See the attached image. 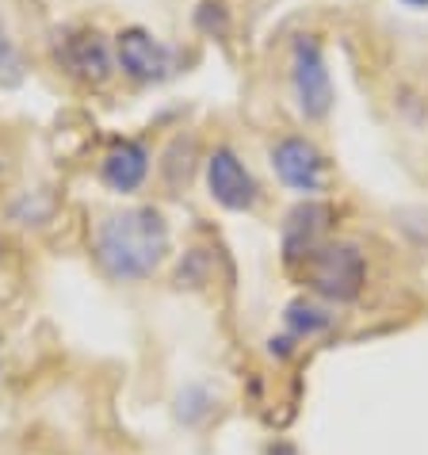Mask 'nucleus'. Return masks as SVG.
<instances>
[{"label":"nucleus","instance_id":"nucleus-1","mask_svg":"<svg viewBox=\"0 0 428 455\" xmlns=\"http://www.w3.org/2000/svg\"><path fill=\"white\" fill-rule=\"evenodd\" d=\"M172 249L169 222L157 207L111 211L92 226V260L115 283L149 280Z\"/></svg>","mask_w":428,"mask_h":455},{"label":"nucleus","instance_id":"nucleus-2","mask_svg":"<svg viewBox=\"0 0 428 455\" xmlns=\"http://www.w3.org/2000/svg\"><path fill=\"white\" fill-rule=\"evenodd\" d=\"M313 295L341 307V302H356L368 283V257L356 242H325L302 257L291 268Z\"/></svg>","mask_w":428,"mask_h":455},{"label":"nucleus","instance_id":"nucleus-3","mask_svg":"<svg viewBox=\"0 0 428 455\" xmlns=\"http://www.w3.org/2000/svg\"><path fill=\"white\" fill-rule=\"evenodd\" d=\"M291 96H295L298 116L306 123L329 119V111L337 104L321 39L318 35H310V31H302V35L291 39Z\"/></svg>","mask_w":428,"mask_h":455},{"label":"nucleus","instance_id":"nucleus-4","mask_svg":"<svg viewBox=\"0 0 428 455\" xmlns=\"http://www.w3.org/2000/svg\"><path fill=\"white\" fill-rule=\"evenodd\" d=\"M54 58L73 81H81L88 88H104L119 69L115 66V43H107V35L96 31V28L61 31L58 43H54Z\"/></svg>","mask_w":428,"mask_h":455},{"label":"nucleus","instance_id":"nucleus-5","mask_svg":"<svg viewBox=\"0 0 428 455\" xmlns=\"http://www.w3.org/2000/svg\"><path fill=\"white\" fill-rule=\"evenodd\" d=\"M272 169L280 176V184L291 188L302 199H318L329 188V176H333L329 157L310 138H298V134H287L272 146Z\"/></svg>","mask_w":428,"mask_h":455},{"label":"nucleus","instance_id":"nucleus-6","mask_svg":"<svg viewBox=\"0 0 428 455\" xmlns=\"http://www.w3.org/2000/svg\"><path fill=\"white\" fill-rule=\"evenodd\" d=\"M115 66L134 84H161L176 73V50L146 28H123L115 35Z\"/></svg>","mask_w":428,"mask_h":455},{"label":"nucleus","instance_id":"nucleus-7","mask_svg":"<svg viewBox=\"0 0 428 455\" xmlns=\"http://www.w3.org/2000/svg\"><path fill=\"white\" fill-rule=\"evenodd\" d=\"M207 192L210 199L218 207L226 211H253L260 204V184H257V176L249 172V165L242 157L234 154L230 146H218V149H210V157H207Z\"/></svg>","mask_w":428,"mask_h":455},{"label":"nucleus","instance_id":"nucleus-8","mask_svg":"<svg viewBox=\"0 0 428 455\" xmlns=\"http://www.w3.org/2000/svg\"><path fill=\"white\" fill-rule=\"evenodd\" d=\"M333 226V207L321 199H302L283 219V264L295 268L302 257H310L318 245H325V234Z\"/></svg>","mask_w":428,"mask_h":455},{"label":"nucleus","instance_id":"nucleus-9","mask_svg":"<svg viewBox=\"0 0 428 455\" xmlns=\"http://www.w3.org/2000/svg\"><path fill=\"white\" fill-rule=\"evenodd\" d=\"M149 169H154V157H149V146L138 142V138H119L99 157V180L119 196L138 192L149 180Z\"/></svg>","mask_w":428,"mask_h":455},{"label":"nucleus","instance_id":"nucleus-10","mask_svg":"<svg viewBox=\"0 0 428 455\" xmlns=\"http://www.w3.org/2000/svg\"><path fill=\"white\" fill-rule=\"evenodd\" d=\"M333 322H337V314L325 307V302H313V299H295V302H287V310H283V330L295 345L329 333Z\"/></svg>","mask_w":428,"mask_h":455},{"label":"nucleus","instance_id":"nucleus-11","mask_svg":"<svg viewBox=\"0 0 428 455\" xmlns=\"http://www.w3.org/2000/svg\"><path fill=\"white\" fill-rule=\"evenodd\" d=\"M23 77V58H20V46L12 39L8 23L0 20V81L4 84H16Z\"/></svg>","mask_w":428,"mask_h":455},{"label":"nucleus","instance_id":"nucleus-12","mask_svg":"<svg viewBox=\"0 0 428 455\" xmlns=\"http://www.w3.org/2000/svg\"><path fill=\"white\" fill-rule=\"evenodd\" d=\"M195 23L203 35H226L230 28V16H226V4L222 0H203V4L195 8Z\"/></svg>","mask_w":428,"mask_h":455},{"label":"nucleus","instance_id":"nucleus-13","mask_svg":"<svg viewBox=\"0 0 428 455\" xmlns=\"http://www.w3.org/2000/svg\"><path fill=\"white\" fill-rule=\"evenodd\" d=\"M401 4H409V8H428V0H401Z\"/></svg>","mask_w":428,"mask_h":455}]
</instances>
